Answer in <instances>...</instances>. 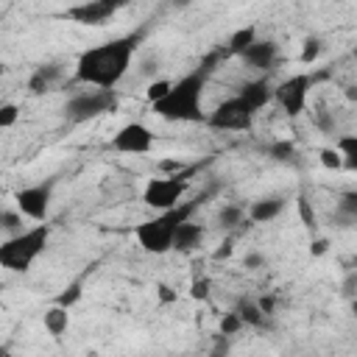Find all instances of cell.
Wrapping results in <instances>:
<instances>
[{
  "instance_id": "obj_25",
  "label": "cell",
  "mask_w": 357,
  "mask_h": 357,
  "mask_svg": "<svg viewBox=\"0 0 357 357\" xmlns=\"http://www.w3.org/2000/svg\"><path fill=\"white\" fill-rule=\"evenodd\" d=\"M243 326H245V321L240 318V312H237V310H231V312H223V318H220V335H223V337H231V335H237Z\"/></svg>"
},
{
  "instance_id": "obj_24",
  "label": "cell",
  "mask_w": 357,
  "mask_h": 357,
  "mask_svg": "<svg viewBox=\"0 0 357 357\" xmlns=\"http://www.w3.org/2000/svg\"><path fill=\"white\" fill-rule=\"evenodd\" d=\"M296 206H298V218H301V223H304L310 231H315V226H318V215H315V209H312V201L301 192V195L296 198Z\"/></svg>"
},
{
  "instance_id": "obj_8",
  "label": "cell",
  "mask_w": 357,
  "mask_h": 357,
  "mask_svg": "<svg viewBox=\"0 0 357 357\" xmlns=\"http://www.w3.org/2000/svg\"><path fill=\"white\" fill-rule=\"evenodd\" d=\"M312 84H315V75L296 73V75H290V78H284V81H279L273 86V100L282 106L284 114L298 117L304 112V106H307V95H310Z\"/></svg>"
},
{
  "instance_id": "obj_10",
  "label": "cell",
  "mask_w": 357,
  "mask_h": 357,
  "mask_svg": "<svg viewBox=\"0 0 357 357\" xmlns=\"http://www.w3.org/2000/svg\"><path fill=\"white\" fill-rule=\"evenodd\" d=\"M112 151H117V153H134V156H139V153H151L153 151V131L145 126V123H126L114 137H112Z\"/></svg>"
},
{
  "instance_id": "obj_1",
  "label": "cell",
  "mask_w": 357,
  "mask_h": 357,
  "mask_svg": "<svg viewBox=\"0 0 357 357\" xmlns=\"http://www.w3.org/2000/svg\"><path fill=\"white\" fill-rule=\"evenodd\" d=\"M145 39V28H137L131 33L114 36L103 45L86 47L78 61H75V81L86 84V86H100V89H114L123 75L131 67V59L137 53V47Z\"/></svg>"
},
{
  "instance_id": "obj_20",
  "label": "cell",
  "mask_w": 357,
  "mask_h": 357,
  "mask_svg": "<svg viewBox=\"0 0 357 357\" xmlns=\"http://www.w3.org/2000/svg\"><path fill=\"white\" fill-rule=\"evenodd\" d=\"M337 220L340 226H357V192H343L337 201Z\"/></svg>"
},
{
  "instance_id": "obj_12",
  "label": "cell",
  "mask_w": 357,
  "mask_h": 357,
  "mask_svg": "<svg viewBox=\"0 0 357 357\" xmlns=\"http://www.w3.org/2000/svg\"><path fill=\"white\" fill-rule=\"evenodd\" d=\"M240 59H243L245 67H251L257 73H268L276 64V59H279V45L271 42V39H257Z\"/></svg>"
},
{
  "instance_id": "obj_9",
  "label": "cell",
  "mask_w": 357,
  "mask_h": 357,
  "mask_svg": "<svg viewBox=\"0 0 357 357\" xmlns=\"http://www.w3.org/2000/svg\"><path fill=\"white\" fill-rule=\"evenodd\" d=\"M53 187H56V178H47V181H42V184L17 190V195H14L17 209H20L25 218H31V220H45L47 212H50Z\"/></svg>"
},
{
  "instance_id": "obj_28",
  "label": "cell",
  "mask_w": 357,
  "mask_h": 357,
  "mask_svg": "<svg viewBox=\"0 0 357 357\" xmlns=\"http://www.w3.org/2000/svg\"><path fill=\"white\" fill-rule=\"evenodd\" d=\"M81 293H84V279H75L73 284H67V290L56 298V304H64V307H73L78 298H81Z\"/></svg>"
},
{
  "instance_id": "obj_21",
  "label": "cell",
  "mask_w": 357,
  "mask_h": 357,
  "mask_svg": "<svg viewBox=\"0 0 357 357\" xmlns=\"http://www.w3.org/2000/svg\"><path fill=\"white\" fill-rule=\"evenodd\" d=\"M335 148L343 153V167H349L351 173H357V134H346V137H340Z\"/></svg>"
},
{
  "instance_id": "obj_26",
  "label": "cell",
  "mask_w": 357,
  "mask_h": 357,
  "mask_svg": "<svg viewBox=\"0 0 357 357\" xmlns=\"http://www.w3.org/2000/svg\"><path fill=\"white\" fill-rule=\"evenodd\" d=\"M318 162L326 167V170H340L343 167V153L337 148H321L318 151Z\"/></svg>"
},
{
  "instance_id": "obj_4",
  "label": "cell",
  "mask_w": 357,
  "mask_h": 357,
  "mask_svg": "<svg viewBox=\"0 0 357 357\" xmlns=\"http://www.w3.org/2000/svg\"><path fill=\"white\" fill-rule=\"evenodd\" d=\"M47 240H50V226L42 220L33 229H22L20 234H11L0 245V265L6 271L25 273L36 262V257L47 248Z\"/></svg>"
},
{
  "instance_id": "obj_15",
  "label": "cell",
  "mask_w": 357,
  "mask_h": 357,
  "mask_svg": "<svg viewBox=\"0 0 357 357\" xmlns=\"http://www.w3.org/2000/svg\"><path fill=\"white\" fill-rule=\"evenodd\" d=\"M201 240H204V226L201 223H192V220H184L176 229V234H173V251L190 254V251H195L201 245Z\"/></svg>"
},
{
  "instance_id": "obj_16",
  "label": "cell",
  "mask_w": 357,
  "mask_h": 357,
  "mask_svg": "<svg viewBox=\"0 0 357 357\" xmlns=\"http://www.w3.org/2000/svg\"><path fill=\"white\" fill-rule=\"evenodd\" d=\"M284 209V198L271 195V198H259L248 206V220L251 223H271L273 218H279Z\"/></svg>"
},
{
  "instance_id": "obj_33",
  "label": "cell",
  "mask_w": 357,
  "mask_h": 357,
  "mask_svg": "<svg viewBox=\"0 0 357 357\" xmlns=\"http://www.w3.org/2000/svg\"><path fill=\"white\" fill-rule=\"evenodd\" d=\"M190 296H192L195 301H206V298H209V282H206V279H195L192 287H190Z\"/></svg>"
},
{
  "instance_id": "obj_7",
  "label": "cell",
  "mask_w": 357,
  "mask_h": 357,
  "mask_svg": "<svg viewBox=\"0 0 357 357\" xmlns=\"http://www.w3.org/2000/svg\"><path fill=\"white\" fill-rule=\"evenodd\" d=\"M254 112L245 106V100L240 95H231L226 100H220L209 114H206V126L218 128V131H245L254 123Z\"/></svg>"
},
{
  "instance_id": "obj_18",
  "label": "cell",
  "mask_w": 357,
  "mask_h": 357,
  "mask_svg": "<svg viewBox=\"0 0 357 357\" xmlns=\"http://www.w3.org/2000/svg\"><path fill=\"white\" fill-rule=\"evenodd\" d=\"M234 310L240 312V318L245 321V326H254V329L268 326V318H271V315H265L262 307H259L254 298H240V301L234 304Z\"/></svg>"
},
{
  "instance_id": "obj_2",
  "label": "cell",
  "mask_w": 357,
  "mask_h": 357,
  "mask_svg": "<svg viewBox=\"0 0 357 357\" xmlns=\"http://www.w3.org/2000/svg\"><path fill=\"white\" fill-rule=\"evenodd\" d=\"M229 56L226 50H212L195 70H190L187 75H181L178 81H173L170 92L159 100L151 103V109L162 117V120H173V123H206V114L201 109V100H204V89H206V81L215 70V64Z\"/></svg>"
},
{
  "instance_id": "obj_19",
  "label": "cell",
  "mask_w": 357,
  "mask_h": 357,
  "mask_svg": "<svg viewBox=\"0 0 357 357\" xmlns=\"http://www.w3.org/2000/svg\"><path fill=\"white\" fill-rule=\"evenodd\" d=\"M70 307H64V304H53L50 310H45V329L53 335V337H61L64 332H67V326H70V312H67Z\"/></svg>"
},
{
  "instance_id": "obj_38",
  "label": "cell",
  "mask_w": 357,
  "mask_h": 357,
  "mask_svg": "<svg viewBox=\"0 0 357 357\" xmlns=\"http://www.w3.org/2000/svg\"><path fill=\"white\" fill-rule=\"evenodd\" d=\"M229 254H231V240H226V243L215 251V259H223V257H229Z\"/></svg>"
},
{
  "instance_id": "obj_3",
  "label": "cell",
  "mask_w": 357,
  "mask_h": 357,
  "mask_svg": "<svg viewBox=\"0 0 357 357\" xmlns=\"http://www.w3.org/2000/svg\"><path fill=\"white\" fill-rule=\"evenodd\" d=\"M212 192H215V190L209 187V190H204L201 195H195V198H190V201H181V204H176V206L159 212L156 218L139 223V226L134 229V237H137L139 248L148 251V254H167V251H173V234H176V229H178L184 220H190V218L195 215V209L212 198Z\"/></svg>"
},
{
  "instance_id": "obj_35",
  "label": "cell",
  "mask_w": 357,
  "mask_h": 357,
  "mask_svg": "<svg viewBox=\"0 0 357 357\" xmlns=\"http://www.w3.org/2000/svg\"><path fill=\"white\" fill-rule=\"evenodd\" d=\"M243 265H245V268H251V271H257V268H262V265H265V257H262V254H257V251H251V254H245Z\"/></svg>"
},
{
  "instance_id": "obj_13",
  "label": "cell",
  "mask_w": 357,
  "mask_h": 357,
  "mask_svg": "<svg viewBox=\"0 0 357 357\" xmlns=\"http://www.w3.org/2000/svg\"><path fill=\"white\" fill-rule=\"evenodd\" d=\"M237 95H240V98L245 100V106L257 114V112H262V109L273 100V86L268 84V78H254V81H245Z\"/></svg>"
},
{
  "instance_id": "obj_31",
  "label": "cell",
  "mask_w": 357,
  "mask_h": 357,
  "mask_svg": "<svg viewBox=\"0 0 357 357\" xmlns=\"http://www.w3.org/2000/svg\"><path fill=\"white\" fill-rule=\"evenodd\" d=\"M170 86H173V81H153V84L148 86V100L153 103V100L165 98V95L170 92Z\"/></svg>"
},
{
  "instance_id": "obj_14",
  "label": "cell",
  "mask_w": 357,
  "mask_h": 357,
  "mask_svg": "<svg viewBox=\"0 0 357 357\" xmlns=\"http://www.w3.org/2000/svg\"><path fill=\"white\" fill-rule=\"evenodd\" d=\"M59 78H61V64H42V67H36L31 73L28 92L31 95H45V92H50L59 84Z\"/></svg>"
},
{
  "instance_id": "obj_36",
  "label": "cell",
  "mask_w": 357,
  "mask_h": 357,
  "mask_svg": "<svg viewBox=\"0 0 357 357\" xmlns=\"http://www.w3.org/2000/svg\"><path fill=\"white\" fill-rule=\"evenodd\" d=\"M156 296H159V301H162V304H173V301L178 298V293H173L167 284H159V287H156Z\"/></svg>"
},
{
  "instance_id": "obj_39",
  "label": "cell",
  "mask_w": 357,
  "mask_h": 357,
  "mask_svg": "<svg viewBox=\"0 0 357 357\" xmlns=\"http://www.w3.org/2000/svg\"><path fill=\"white\" fill-rule=\"evenodd\" d=\"M346 98H349V100H357V86H349V89H346Z\"/></svg>"
},
{
  "instance_id": "obj_5",
  "label": "cell",
  "mask_w": 357,
  "mask_h": 357,
  "mask_svg": "<svg viewBox=\"0 0 357 357\" xmlns=\"http://www.w3.org/2000/svg\"><path fill=\"white\" fill-rule=\"evenodd\" d=\"M206 162H209V159H206ZM206 162H195V165H187V167H181V170H176V173L151 178V181L145 184V190H142V204L151 206V209H156V212H165V209L181 204V198H184V192H187V187H190V178H192L195 173H201Z\"/></svg>"
},
{
  "instance_id": "obj_17",
  "label": "cell",
  "mask_w": 357,
  "mask_h": 357,
  "mask_svg": "<svg viewBox=\"0 0 357 357\" xmlns=\"http://www.w3.org/2000/svg\"><path fill=\"white\" fill-rule=\"evenodd\" d=\"M254 42H257V25H243V28H237V31L229 36L226 53H229V56H243Z\"/></svg>"
},
{
  "instance_id": "obj_11",
  "label": "cell",
  "mask_w": 357,
  "mask_h": 357,
  "mask_svg": "<svg viewBox=\"0 0 357 357\" xmlns=\"http://www.w3.org/2000/svg\"><path fill=\"white\" fill-rule=\"evenodd\" d=\"M117 11H120V6L112 3V0H86V3H81V6H73L64 17L73 20V22H78V25H103V22H109Z\"/></svg>"
},
{
  "instance_id": "obj_32",
  "label": "cell",
  "mask_w": 357,
  "mask_h": 357,
  "mask_svg": "<svg viewBox=\"0 0 357 357\" xmlns=\"http://www.w3.org/2000/svg\"><path fill=\"white\" fill-rule=\"evenodd\" d=\"M340 293H343L346 298H357V268L346 273V279H343V284H340Z\"/></svg>"
},
{
  "instance_id": "obj_29",
  "label": "cell",
  "mask_w": 357,
  "mask_h": 357,
  "mask_svg": "<svg viewBox=\"0 0 357 357\" xmlns=\"http://www.w3.org/2000/svg\"><path fill=\"white\" fill-rule=\"evenodd\" d=\"M17 117H20L17 103H3L0 106V128H11L17 123Z\"/></svg>"
},
{
  "instance_id": "obj_27",
  "label": "cell",
  "mask_w": 357,
  "mask_h": 357,
  "mask_svg": "<svg viewBox=\"0 0 357 357\" xmlns=\"http://www.w3.org/2000/svg\"><path fill=\"white\" fill-rule=\"evenodd\" d=\"M22 212L17 209V212H11V209H6L3 215H0V226L6 229V231H11V234H20L22 231Z\"/></svg>"
},
{
  "instance_id": "obj_6",
  "label": "cell",
  "mask_w": 357,
  "mask_h": 357,
  "mask_svg": "<svg viewBox=\"0 0 357 357\" xmlns=\"http://www.w3.org/2000/svg\"><path fill=\"white\" fill-rule=\"evenodd\" d=\"M120 106L117 89H86V92H75L67 103H64V117L70 123H86L95 120L100 114H109Z\"/></svg>"
},
{
  "instance_id": "obj_37",
  "label": "cell",
  "mask_w": 357,
  "mask_h": 357,
  "mask_svg": "<svg viewBox=\"0 0 357 357\" xmlns=\"http://www.w3.org/2000/svg\"><path fill=\"white\" fill-rule=\"evenodd\" d=\"M257 304L262 307L265 315H273V312H276V298H273V296H262V298H257Z\"/></svg>"
},
{
  "instance_id": "obj_42",
  "label": "cell",
  "mask_w": 357,
  "mask_h": 357,
  "mask_svg": "<svg viewBox=\"0 0 357 357\" xmlns=\"http://www.w3.org/2000/svg\"><path fill=\"white\" fill-rule=\"evenodd\" d=\"M354 59H357V50H354Z\"/></svg>"
},
{
  "instance_id": "obj_41",
  "label": "cell",
  "mask_w": 357,
  "mask_h": 357,
  "mask_svg": "<svg viewBox=\"0 0 357 357\" xmlns=\"http://www.w3.org/2000/svg\"><path fill=\"white\" fill-rule=\"evenodd\" d=\"M112 3H117L120 8H123V6H128V0H112Z\"/></svg>"
},
{
  "instance_id": "obj_23",
  "label": "cell",
  "mask_w": 357,
  "mask_h": 357,
  "mask_svg": "<svg viewBox=\"0 0 357 357\" xmlns=\"http://www.w3.org/2000/svg\"><path fill=\"white\" fill-rule=\"evenodd\" d=\"M268 156H271L273 162H293V159L298 156V151H296V145H293L290 139H279V142H273V145L268 148Z\"/></svg>"
},
{
  "instance_id": "obj_34",
  "label": "cell",
  "mask_w": 357,
  "mask_h": 357,
  "mask_svg": "<svg viewBox=\"0 0 357 357\" xmlns=\"http://www.w3.org/2000/svg\"><path fill=\"white\" fill-rule=\"evenodd\" d=\"M326 251H329V240H326V237H315V240L310 243V254H312V257H324Z\"/></svg>"
},
{
  "instance_id": "obj_30",
  "label": "cell",
  "mask_w": 357,
  "mask_h": 357,
  "mask_svg": "<svg viewBox=\"0 0 357 357\" xmlns=\"http://www.w3.org/2000/svg\"><path fill=\"white\" fill-rule=\"evenodd\" d=\"M318 56H321V42L310 36V39L304 42V47H301V61H304V64H312Z\"/></svg>"
},
{
  "instance_id": "obj_40",
  "label": "cell",
  "mask_w": 357,
  "mask_h": 357,
  "mask_svg": "<svg viewBox=\"0 0 357 357\" xmlns=\"http://www.w3.org/2000/svg\"><path fill=\"white\" fill-rule=\"evenodd\" d=\"M351 315L357 318V298H351Z\"/></svg>"
},
{
  "instance_id": "obj_22",
  "label": "cell",
  "mask_w": 357,
  "mask_h": 357,
  "mask_svg": "<svg viewBox=\"0 0 357 357\" xmlns=\"http://www.w3.org/2000/svg\"><path fill=\"white\" fill-rule=\"evenodd\" d=\"M218 220H220V229H237L240 223H245V212H243V206L229 204V206L220 209Z\"/></svg>"
}]
</instances>
